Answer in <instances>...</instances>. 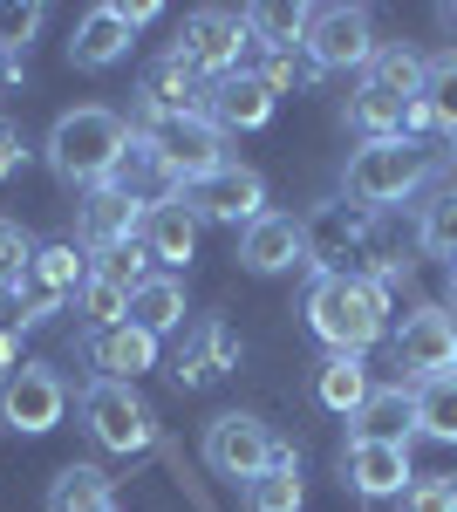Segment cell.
<instances>
[{
  "label": "cell",
  "instance_id": "cell-1",
  "mask_svg": "<svg viewBox=\"0 0 457 512\" xmlns=\"http://www.w3.org/2000/svg\"><path fill=\"white\" fill-rule=\"evenodd\" d=\"M307 328L328 342V355H369L389 335V294L362 274H314L307 287Z\"/></svg>",
  "mask_w": 457,
  "mask_h": 512
},
{
  "label": "cell",
  "instance_id": "cell-2",
  "mask_svg": "<svg viewBox=\"0 0 457 512\" xmlns=\"http://www.w3.org/2000/svg\"><path fill=\"white\" fill-rule=\"evenodd\" d=\"M123 144H130V123L116 117V110H103V103H82V110H69V117H55V130H48V164H55L62 185L96 192V185L116 171Z\"/></svg>",
  "mask_w": 457,
  "mask_h": 512
},
{
  "label": "cell",
  "instance_id": "cell-3",
  "mask_svg": "<svg viewBox=\"0 0 457 512\" xmlns=\"http://www.w3.org/2000/svg\"><path fill=\"white\" fill-rule=\"evenodd\" d=\"M430 151L423 144H362L355 158H348V178H342V198L355 205H369V212H389V205H403V198L417 192L423 178H430Z\"/></svg>",
  "mask_w": 457,
  "mask_h": 512
},
{
  "label": "cell",
  "instance_id": "cell-4",
  "mask_svg": "<svg viewBox=\"0 0 457 512\" xmlns=\"http://www.w3.org/2000/svg\"><path fill=\"white\" fill-rule=\"evenodd\" d=\"M301 226H307V267L314 274H355L348 260H369L376 212L355 205V198H335V205H314Z\"/></svg>",
  "mask_w": 457,
  "mask_h": 512
},
{
  "label": "cell",
  "instance_id": "cell-5",
  "mask_svg": "<svg viewBox=\"0 0 457 512\" xmlns=\"http://www.w3.org/2000/svg\"><path fill=\"white\" fill-rule=\"evenodd\" d=\"M82 424L116 458H137L157 437V417H151V403L137 396V383H89L82 390Z\"/></svg>",
  "mask_w": 457,
  "mask_h": 512
},
{
  "label": "cell",
  "instance_id": "cell-6",
  "mask_svg": "<svg viewBox=\"0 0 457 512\" xmlns=\"http://www.w3.org/2000/svg\"><path fill=\"white\" fill-rule=\"evenodd\" d=\"M246 48H253L246 7H239V14H232V7H198V14H185V28H178V55H185L205 82L246 69Z\"/></svg>",
  "mask_w": 457,
  "mask_h": 512
},
{
  "label": "cell",
  "instance_id": "cell-7",
  "mask_svg": "<svg viewBox=\"0 0 457 512\" xmlns=\"http://www.w3.org/2000/svg\"><path fill=\"white\" fill-rule=\"evenodd\" d=\"M273 451H280V437H273L253 410H226V417H212V424H205V465H212L219 478L253 485V478L273 465Z\"/></svg>",
  "mask_w": 457,
  "mask_h": 512
},
{
  "label": "cell",
  "instance_id": "cell-8",
  "mask_svg": "<svg viewBox=\"0 0 457 512\" xmlns=\"http://www.w3.org/2000/svg\"><path fill=\"white\" fill-rule=\"evenodd\" d=\"M185 212L205 226H253V219H267V178L260 171H246V164H219L212 178H198L185 185Z\"/></svg>",
  "mask_w": 457,
  "mask_h": 512
},
{
  "label": "cell",
  "instance_id": "cell-9",
  "mask_svg": "<svg viewBox=\"0 0 457 512\" xmlns=\"http://www.w3.org/2000/svg\"><path fill=\"white\" fill-rule=\"evenodd\" d=\"M62 410H69V383L48 369V362H21L7 383H0V424L21 437H41L62 424Z\"/></svg>",
  "mask_w": 457,
  "mask_h": 512
},
{
  "label": "cell",
  "instance_id": "cell-10",
  "mask_svg": "<svg viewBox=\"0 0 457 512\" xmlns=\"http://www.w3.org/2000/svg\"><path fill=\"white\" fill-rule=\"evenodd\" d=\"M396 362H403V376H417V383L457 376V315L451 308H410L403 328H396Z\"/></svg>",
  "mask_w": 457,
  "mask_h": 512
},
{
  "label": "cell",
  "instance_id": "cell-11",
  "mask_svg": "<svg viewBox=\"0 0 457 512\" xmlns=\"http://www.w3.org/2000/svg\"><path fill=\"white\" fill-rule=\"evenodd\" d=\"M301 48L321 62V76L328 69H369L376 62V28H369L362 7H314Z\"/></svg>",
  "mask_w": 457,
  "mask_h": 512
},
{
  "label": "cell",
  "instance_id": "cell-12",
  "mask_svg": "<svg viewBox=\"0 0 457 512\" xmlns=\"http://www.w3.org/2000/svg\"><path fill=\"white\" fill-rule=\"evenodd\" d=\"M103 185H110V192H123L130 205H144V212H157V205H178V198H185L178 171L164 164L157 137H144V130H130V144H123V158H116V171L103 178Z\"/></svg>",
  "mask_w": 457,
  "mask_h": 512
},
{
  "label": "cell",
  "instance_id": "cell-13",
  "mask_svg": "<svg viewBox=\"0 0 457 512\" xmlns=\"http://www.w3.org/2000/svg\"><path fill=\"white\" fill-rule=\"evenodd\" d=\"M342 478L362 499H403L417 485V465H410V444H369V437H355L342 451Z\"/></svg>",
  "mask_w": 457,
  "mask_h": 512
},
{
  "label": "cell",
  "instance_id": "cell-14",
  "mask_svg": "<svg viewBox=\"0 0 457 512\" xmlns=\"http://www.w3.org/2000/svg\"><path fill=\"white\" fill-rule=\"evenodd\" d=\"M232 369H239V335H232L219 315H205V321H191L185 328V342H178V383L185 390H205V383H226Z\"/></svg>",
  "mask_w": 457,
  "mask_h": 512
},
{
  "label": "cell",
  "instance_id": "cell-15",
  "mask_svg": "<svg viewBox=\"0 0 457 512\" xmlns=\"http://www.w3.org/2000/svg\"><path fill=\"white\" fill-rule=\"evenodd\" d=\"M157 151H164V164L178 171V185H198V178H212L219 164H226V130L212 117H185V123H164V130H151Z\"/></svg>",
  "mask_w": 457,
  "mask_h": 512
},
{
  "label": "cell",
  "instance_id": "cell-16",
  "mask_svg": "<svg viewBox=\"0 0 457 512\" xmlns=\"http://www.w3.org/2000/svg\"><path fill=\"white\" fill-rule=\"evenodd\" d=\"M239 267L246 274H287V267H307V226L294 212H267L239 233Z\"/></svg>",
  "mask_w": 457,
  "mask_h": 512
},
{
  "label": "cell",
  "instance_id": "cell-17",
  "mask_svg": "<svg viewBox=\"0 0 457 512\" xmlns=\"http://www.w3.org/2000/svg\"><path fill=\"white\" fill-rule=\"evenodd\" d=\"M82 362L96 369V383H137V376L157 362V342L144 335V328H130V321L89 328V335H82Z\"/></svg>",
  "mask_w": 457,
  "mask_h": 512
},
{
  "label": "cell",
  "instance_id": "cell-18",
  "mask_svg": "<svg viewBox=\"0 0 457 512\" xmlns=\"http://www.w3.org/2000/svg\"><path fill=\"white\" fill-rule=\"evenodd\" d=\"M137 233H144V205H130V198L110 192V185H96V192L82 198V212H76V239L89 246V253L130 246Z\"/></svg>",
  "mask_w": 457,
  "mask_h": 512
},
{
  "label": "cell",
  "instance_id": "cell-19",
  "mask_svg": "<svg viewBox=\"0 0 457 512\" xmlns=\"http://www.w3.org/2000/svg\"><path fill=\"white\" fill-rule=\"evenodd\" d=\"M273 103L280 96L253 69H232V76L212 82V123L219 130H260V123H273Z\"/></svg>",
  "mask_w": 457,
  "mask_h": 512
},
{
  "label": "cell",
  "instance_id": "cell-20",
  "mask_svg": "<svg viewBox=\"0 0 457 512\" xmlns=\"http://www.w3.org/2000/svg\"><path fill=\"white\" fill-rule=\"evenodd\" d=\"M123 55H130L123 14H116V7H89L76 21V35H69V62H76V69H116Z\"/></svg>",
  "mask_w": 457,
  "mask_h": 512
},
{
  "label": "cell",
  "instance_id": "cell-21",
  "mask_svg": "<svg viewBox=\"0 0 457 512\" xmlns=\"http://www.w3.org/2000/svg\"><path fill=\"white\" fill-rule=\"evenodd\" d=\"M314 396H321V410H335V417H362V403L376 396V376H369L362 355H328L321 376H314Z\"/></svg>",
  "mask_w": 457,
  "mask_h": 512
},
{
  "label": "cell",
  "instance_id": "cell-22",
  "mask_svg": "<svg viewBox=\"0 0 457 512\" xmlns=\"http://www.w3.org/2000/svg\"><path fill=\"white\" fill-rule=\"evenodd\" d=\"M144 246H151L157 267H191V260H198V219L185 212V198L144 212Z\"/></svg>",
  "mask_w": 457,
  "mask_h": 512
},
{
  "label": "cell",
  "instance_id": "cell-23",
  "mask_svg": "<svg viewBox=\"0 0 457 512\" xmlns=\"http://www.w3.org/2000/svg\"><path fill=\"white\" fill-rule=\"evenodd\" d=\"M130 328H144V335H171V328H185V280L178 274H151L137 294H130Z\"/></svg>",
  "mask_w": 457,
  "mask_h": 512
},
{
  "label": "cell",
  "instance_id": "cell-24",
  "mask_svg": "<svg viewBox=\"0 0 457 512\" xmlns=\"http://www.w3.org/2000/svg\"><path fill=\"white\" fill-rule=\"evenodd\" d=\"M355 437H369V444H410L417 437V390H376L362 403V417H355Z\"/></svg>",
  "mask_w": 457,
  "mask_h": 512
},
{
  "label": "cell",
  "instance_id": "cell-25",
  "mask_svg": "<svg viewBox=\"0 0 457 512\" xmlns=\"http://www.w3.org/2000/svg\"><path fill=\"white\" fill-rule=\"evenodd\" d=\"M307 21H314V7H301V0H267V7H246L253 55H267V48H301V41H307Z\"/></svg>",
  "mask_w": 457,
  "mask_h": 512
},
{
  "label": "cell",
  "instance_id": "cell-26",
  "mask_svg": "<svg viewBox=\"0 0 457 512\" xmlns=\"http://www.w3.org/2000/svg\"><path fill=\"white\" fill-rule=\"evenodd\" d=\"M423 76H430V62L410 55V48H376V62L362 69V82L396 96V103H423Z\"/></svg>",
  "mask_w": 457,
  "mask_h": 512
},
{
  "label": "cell",
  "instance_id": "cell-27",
  "mask_svg": "<svg viewBox=\"0 0 457 512\" xmlns=\"http://www.w3.org/2000/svg\"><path fill=\"white\" fill-rule=\"evenodd\" d=\"M110 499V472H96V465H62L48 485V512H103Z\"/></svg>",
  "mask_w": 457,
  "mask_h": 512
},
{
  "label": "cell",
  "instance_id": "cell-28",
  "mask_svg": "<svg viewBox=\"0 0 457 512\" xmlns=\"http://www.w3.org/2000/svg\"><path fill=\"white\" fill-rule=\"evenodd\" d=\"M417 431L437 444H457V376L417 383Z\"/></svg>",
  "mask_w": 457,
  "mask_h": 512
},
{
  "label": "cell",
  "instance_id": "cell-29",
  "mask_svg": "<svg viewBox=\"0 0 457 512\" xmlns=\"http://www.w3.org/2000/svg\"><path fill=\"white\" fill-rule=\"evenodd\" d=\"M423 110H430V130H451V137H457V48L430 55V76H423Z\"/></svg>",
  "mask_w": 457,
  "mask_h": 512
},
{
  "label": "cell",
  "instance_id": "cell-30",
  "mask_svg": "<svg viewBox=\"0 0 457 512\" xmlns=\"http://www.w3.org/2000/svg\"><path fill=\"white\" fill-rule=\"evenodd\" d=\"M301 499H307L301 465H267L246 485V512H301Z\"/></svg>",
  "mask_w": 457,
  "mask_h": 512
},
{
  "label": "cell",
  "instance_id": "cell-31",
  "mask_svg": "<svg viewBox=\"0 0 457 512\" xmlns=\"http://www.w3.org/2000/svg\"><path fill=\"white\" fill-rule=\"evenodd\" d=\"M253 76L267 82L273 96H287V89H314V82H321V62H314L307 48H267Z\"/></svg>",
  "mask_w": 457,
  "mask_h": 512
},
{
  "label": "cell",
  "instance_id": "cell-32",
  "mask_svg": "<svg viewBox=\"0 0 457 512\" xmlns=\"http://www.w3.org/2000/svg\"><path fill=\"white\" fill-rule=\"evenodd\" d=\"M89 274L110 280V287H123V294H137V287L151 280V246H144V233L130 239V246H110V253H96V260H89Z\"/></svg>",
  "mask_w": 457,
  "mask_h": 512
},
{
  "label": "cell",
  "instance_id": "cell-33",
  "mask_svg": "<svg viewBox=\"0 0 457 512\" xmlns=\"http://www.w3.org/2000/svg\"><path fill=\"white\" fill-rule=\"evenodd\" d=\"M28 267H35V239H28V226H21V219H0V287L14 294Z\"/></svg>",
  "mask_w": 457,
  "mask_h": 512
},
{
  "label": "cell",
  "instance_id": "cell-34",
  "mask_svg": "<svg viewBox=\"0 0 457 512\" xmlns=\"http://www.w3.org/2000/svg\"><path fill=\"white\" fill-rule=\"evenodd\" d=\"M423 246H430L437 260H451V267H457V185L423 212Z\"/></svg>",
  "mask_w": 457,
  "mask_h": 512
},
{
  "label": "cell",
  "instance_id": "cell-35",
  "mask_svg": "<svg viewBox=\"0 0 457 512\" xmlns=\"http://www.w3.org/2000/svg\"><path fill=\"white\" fill-rule=\"evenodd\" d=\"M76 301H82V321H89V328H116V321L130 315V294L110 287V280H96V274H89V287H82Z\"/></svg>",
  "mask_w": 457,
  "mask_h": 512
},
{
  "label": "cell",
  "instance_id": "cell-36",
  "mask_svg": "<svg viewBox=\"0 0 457 512\" xmlns=\"http://www.w3.org/2000/svg\"><path fill=\"white\" fill-rule=\"evenodd\" d=\"M41 28V7H21V0H7L0 7V55H21Z\"/></svg>",
  "mask_w": 457,
  "mask_h": 512
},
{
  "label": "cell",
  "instance_id": "cell-37",
  "mask_svg": "<svg viewBox=\"0 0 457 512\" xmlns=\"http://www.w3.org/2000/svg\"><path fill=\"white\" fill-rule=\"evenodd\" d=\"M396 512H457V478H417Z\"/></svg>",
  "mask_w": 457,
  "mask_h": 512
},
{
  "label": "cell",
  "instance_id": "cell-38",
  "mask_svg": "<svg viewBox=\"0 0 457 512\" xmlns=\"http://www.w3.org/2000/svg\"><path fill=\"white\" fill-rule=\"evenodd\" d=\"M21 158H28V144H21V123L0 117V178H14V171H21Z\"/></svg>",
  "mask_w": 457,
  "mask_h": 512
},
{
  "label": "cell",
  "instance_id": "cell-39",
  "mask_svg": "<svg viewBox=\"0 0 457 512\" xmlns=\"http://www.w3.org/2000/svg\"><path fill=\"white\" fill-rule=\"evenodd\" d=\"M14 369H21V328H14V321H0V383H7Z\"/></svg>",
  "mask_w": 457,
  "mask_h": 512
},
{
  "label": "cell",
  "instance_id": "cell-40",
  "mask_svg": "<svg viewBox=\"0 0 457 512\" xmlns=\"http://www.w3.org/2000/svg\"><path fill=\"white\" fill-rule=\"evenodd\" d=\"M116 14H123V28L137 35V28H151V21H157V0H137V7H116Z\"/></svg>",
  "mask_w": 457,
  "mask_h": 512
},
{
  "label": "cell",
  "instance_id": "cell-41",
  "mask_svg": "<svg viewBox=\"0 0 457 512\" xmlns=\"http://www.w3.org/2000/svg\"><path fill=\"white\" fill-rule=\"evenodd\" d=\"M451 308H457V267H451Z\"/></svg>",
  "mask_w": 457,
  "mask_h": 512
},
{
  "label": "cell",
  "instance_id": "cell-42",
  "mask_svg": "<svg viewBox=\"0 0 457 512\" xmlns=\"http://www.w3.org/2000/svg\"><path fill=\"white\" fill-rule=\"evenodd\" d=\"M444 21H451V28H457V7H444Z\"/></svg>",
  "mask_w": 457,
  "mask_h": 512
},
{
  "label": "cell",
  "instance_id": "cell-43",
  "mask_svg": "<svg viewBox=\"0 0 457 512\" xmlns=\"http://www.w3.org/2000/svg\"><path fill=\"white\" fill-rule=\"evenodd\" d=\"M103 512H123V506H116V499H110V506H103Z\"/></svg>",
  "mask_w": 457,
  "mask_h": 512
},
{
  "label": "cell",
  "instance_id": "cell-44",
  "mask_svg": "<svg viewBox=\"0 0 457 512\" xmlns=\"http://www.w3.org/2000/svg\"><path fill=\"white\" fill-rule=\"evenodd\" d=\"M451 164H457V137H451Z\"/></svg>",
  "mask_w": 457,
  "mask_h": 512
},
{
  "label": "cell",
  "instance_id": "cell-45",
  "mask_svg": "<svg viewBox=\"0 0 457 512\" xmlns=\"http://www.w3.org/2000/svg\"><path fill=\"white\" fill-rule=\"evenodd\" d=\"M0 69H7V55H0Z\"/></svg>",
  "mask_w": 457,
  "mask_h": 512
}]
</instances>
